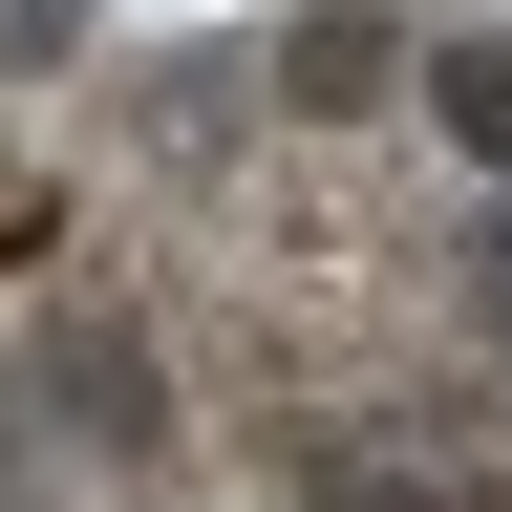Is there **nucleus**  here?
Masks as SVG:
<instances>
[{"mask_svg":"<svg viewBox=\"0 0 512 512\" xmlns=\"http://www.w3.org/2000/svg\"><path fill=\"white\" fill-rule=\"evenodd\" d=\"M43 406L86 427V448H150L171 384H150V342H128V320H64V342H43Z\"/></svg>","mask_w":512,"mask_h":512,"instance_id":"obj_2","label":"nucleus"},{"mask_svg":"<svg viewBox=\"0 0 512 512\" xmlns=\"http://www.w3.org/2000/svg\"><path fill=\"white\" fill-rule=\"evenodd\" d=\"M64 43H86V0H0V86H43Z\"/></svg>","mask_w":512,"mask_h":512,"instance_id":"obj_4","label":"nucleus"},{"mask_svg":"<svg viewBox=\"0 0 512 512\" xmlns=\"http://www.w3.org/2000/svg\"><path fill=\"white\" fill-rule=\"evenodd\" d=\"M470 299H491V320H512V214H491V256H470Z\"/></svg>","mask_w":512,"mask_h":512,"instance_id":"obj_6","label":"nucleus"},{"mask_svg":"<svg viewBox=\"0 0 512 512\" xmlns=\"http://www.w3.org/2000/svg\"><path fill=\"white\" fill-rule=\"evenodd\" d=\"M427 128L470 171H512V43H427Z\"/></svg>","mask_w":512,"mask_h":512,"instance_id":"obj_3","label":"nucleus"},{"mask_svg":"<svg viewBox=\"0 0 512 512\" xmlns=\"http://www.w3.org/2000/svg\"><path fill=\"white\" fill-rule=\"evenodd\" d=\"M384 86H406V22H384V0H299V22H278V107L363 128Z\"/></svg>","mask_w":512,"mask_h":512,"instance_id":"obj_1","label":"nucleus"},{"mask_svg":"<svg viewBox=\"0 0 512 512\" xmlns=\"http://www.w3.org/2000/svg\"><path fill=\"white\" fill-rule=\"evenodd\" d=\"M320 512H427V491L406 470H320Z\"/></svg>","mask_w":512,"mask_h":512,"instance_id":"obj_5","label":"nucleus"}]
</instances>
